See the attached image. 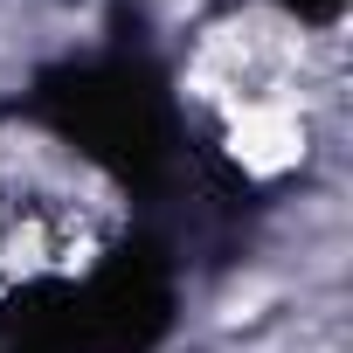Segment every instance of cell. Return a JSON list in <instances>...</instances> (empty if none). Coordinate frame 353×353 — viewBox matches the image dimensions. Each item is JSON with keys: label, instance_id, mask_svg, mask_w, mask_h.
<instances>
[{"label": "cell", "instance_id": "obj_1", "mask_svg": "<svg viewBox=\"0 0 353 353\" xmlns=\"http://www.w3.org/2000/svg\"><path fill=\"white\" fill-rule=\"evenodd\" d=\"M298 152H305V132H298L291 111H277V104L243 111V125H236V159H243L250 173H277V166H291Z\"/></svg>", "mask_w": 353, "mask_h": 353}]
</instances>
